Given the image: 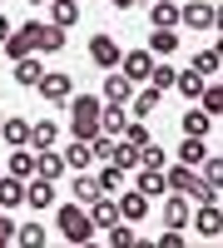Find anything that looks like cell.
<instances>
[{"instance_id": "cell-1", "label": "cell", "mask_w": 223, "mask_h": 248, "mask_svg": "<svg viewBox=\"0 0 223 248\" xmlns=\"http://www.w3.org/2000/svg\"><path fill=\"white\" fill-rule=\"evenodd\" d=\"M55 229H59V238H65V243H89V238L99 233L85 203H59V209H55Z\"/></svg>"}, {"instance_id": "cell-2", "label": "cell", "mask_w": 223, "mask_h": 248, "mask_svg": "<svg viewBox=\"0 0 223 248\" xmlns=\"http://www.w3.org/2000/svg\"><path fill=\"white\" fill-rule=\"evenodd\" d=\"M65 105H70V134H74V139H94V134H99V105H104V99L70 90Z\"/></svg>"}, {"instance_id": "cell-3", "label": "cell", "mask_w": 223, "mask_h": 248, "mask_svg": "<svg viewBox=\"0 0 223 248\" xmlns=\"http://www.w3.org/2000/svg\"><path fill=\"white\" fill-rule=\"evenodd\" d=\"M178 25H189V30H218V5H213V0H178Z\"/></svg>"}, {"instance_id": "cell-4", "label": "cell", "mask_w": 223, "mask_h": 248, "mask_svg": "<svg viewBox=\"0 0 223 248\" xmlns=\"http://www.w3.org/2000/svg\"><path fill=\"white\" fill-rule=\"evenodd\" d=\"M35 90H40V99H45V105H65L70 90H74V79H70L65 70H45V75L35 79Z\"/></svg>"}, {"instance_id": "cell-5", "label": "cell", "mask_w": 223, "mask_h": 248, "mask_svg": "<svg viewBox=\"0 0 223 248\" xmlns=\"http://www.w3.org/2000/svg\"><path fill=\"white\" fill-rule=\"evenodd\" d=\"M119 55H124V45H119L109 30H99V35L89 40V65H94V70H114Z\"/></svg>"}, {"instance_id": "cell-6", "label": "cell", "mask_w": 223, "mask_h": 248, "mask_svg": "<svg viewBox=\"0 0 223 248\" xmlns=\"http://www.w3.org/2000/svg\"><path fill=\"white\" fill-rule=\"evenodd\" d=\"M30 30H35V55H59L65 40H70L59 25H50V20H30Z\"/></svg>"}, {"instance_id": "cell-7", "label": "cell", "mask_w": 223, "mask_h": 248, "mask_svg": "<svg viewBox=\"0 0 223 248\" xmlns=\"http://www.w3.org/2000/svg\"><path fill=\"white\" fill-rule=\"evenodd\" d=\"M114 70L124 75V79H134V85H144V79H149V70H154V55H149V50H124Z\"/></svg>"}, {"instance_id": "cell-8", "label": "cell", "mask_w": 223, "mask_h": 248, "mask_svg": "<svg viewBox=\"0 0 223 248\" xmlns=\"http://www.w3.org/2000/svg\"><path fill=\"white\" fill-rule=\"evenodd\" d=\"M114 209H119L124 223H144V218H149V199L139 194V189H119V194H114Z\"/></svg>"}, {"instance_id": "cell-9", "label": "cell", "mask_w": 223, "mask_h": 248, "mask_svg": "<svg viewBox=\"0 0 223 248\" xmlns=\"http://www.w3.org/2000/svg\"><path fill=\"white\" fill-rule=\"evenodd\" d=\"M189 223L198 229V238H208V243H213V238L223 233V214H218V199H213V203H198V209L189 214Z\"/></svg>"}, {"instance_id": "cell-10", "label": "cell", "mask_w": 223, "mask_h": 248, "mask_svg": "<svg viewBox=\"0 0 223 248\" xmlns=\"http://www.w3.org/2000/svg\"><path fill=\"white\" fill-rule=\"evenodd\" d=\"M45 75V65H40V55L30 50V55H20V60H10V79L20 90H35V79Z\"/></svg>"}, {"instance_id": "cell-11", "label": "cell", "mask_w": 223, "mask_h": 248, "mask_svg": "<svg viewBox=\"0 0 223 248\" xmlns=\"http://www.w3.org/2000/svg\"><path fill=\"white\" fill-rule=\"evenodd\" d=\"M189 214H193V203L184 199V194H164V214H159V218H164V229H189Z\"/></svg>"}, {"instance_id": "cell-12", "label": "cell", "mask_w": 223, "mask_h": 248, "mask_svg": "<svg viewBox=\"0 0 223 248\" xmlns=\"http://www.w3.org/2000/svg\"><path fill=\"white\" fill-rule=\"evenodd\" d=\"M25 203H30L35 214L55 209V184H50V179H40V174H30V179H25Z\"/></svg>"}, {"instance_id": "cell-13", "label": "cell", "mask_w": 223, "mask_h": 248, "mask_svg": "<svg viewBox=\"0 0 223 248\" xmlns=\"http://www.w3.org/2000/svg\"><path fill=\"white\" fill-rule=\"evenodd\" d=\"M35 50V30H30V20H25V25H15L5 40H0V55H5V60H20V55H30Z\"/></svg>"}, {"instance_id": "cell-14", "label": "cell", "mask_w": 223, "mask_h": 248, "mask_svg": "<svg viewBox=\"0 0 223 248\" xmlns=\"http://www.w3.org/2000/svg\"><path fill=\"white\" fill-rule=\"evenodd\" d=\"M159 105H164V90H154V85H144V90H139V85H134V94H129V105H124V109H129L134 119H149Z\"/></svg>"}, {"instance_id": "cell-15", "label": "cell", "mask_w": 223, "mask_h": 248, "mask_svg": "<svg viewBox=\"0 0 223 248\" xmlns=\"http://www.w3.org/2000/svg\"><path fill=\"white\" fill-rule=\"evenodd\" d=\"M129 94H134V79H124L119 70H104V90H99V99H104V105H129Z\"/></svg>"}, {"instance_id": "cell-16", "label": "cell", "mask_w": 223, "mask_h": 248, "mask_svg": "<svg viewBox=\"0 0 223 248\" xmlns=\"http://www.w3.org/2000/svg\"><path fill=\"white\" fill-rule=\"evenodd\" d=\"M134 189L144 194V199H164V194H169L164 169H144V164H139V169H134Z\"/></svg>"}, {"instance_id": "cell-17", "label": "cell", "mask_w": 223, "mask_h": 248, "mask_svg": "<svg viewBox=\"0 0 223 248\" xmlns=\"http://www.w3.org/2000/svg\"><path fill=\"white\" fill-rule=\"evenodd\" d=\"M154 30H178V0H144Z\"/></svg>"}, {"instance_id": "cell-18", "label": "cell", "mask_w": 223, "mask_h": 248, "mask_svg": "<svg viewBox=\"0 0 223 248\" xmlns=\"http://www.w3.org/2000/svg\"><path fill=\"white\" fill-rule=\"evenodd\" d=\"M154 60H174L178 55V30H154L149 25V45H144Z\"/></svg>"}, {"instance_id": "cell-19", "label": "cell", "mask_w": 223, "mask_h": 248, "mask_svg": "<svg viewBox=\"0 0 223 248\" xmlns=\"http://www.w3.org/2000/svg\"><path fill=\"white\" fill-rule=\"evenodd\" d=\"M59 159H65V169H89V164H94V154H89V139H74L70 134V144H65V149H59Z\"/></svg>"}, {"instance_id": "cell-20", "label": "cell", "mask_w": 223, "mask_h": 248, "mask_svg": "<svg viewBox=\"0 0 223 248\" xmlns=\"http://www.w3.org/2000/svg\"><path fill=\"white\" fill-rule=\"evenodd\" d=\"M178 129H184V134H198V139H208V134H213V114H204L198 105H189L184 114H178Z\"/></svg>"}, {"instance_id": "cell-21", "label": "cell", "mask_w": 223, "mask_h": 248, "mask_svg": "<svg viewBox=\"0 0 223 248\" xmlns=\"http://www.w3.org/2000/svg\"><path fill=\"white\" fill-rule=\"evenodd\" d=\"M35 174L50 179V184H59V174H65V159H59L55 144H50V149H35Z\"/></svg>"}, {"instance_id": "cell-22", "label": "cell", "mask_w": 223, "mask_h": 248, "mask_svg": "<svg viewBox=\"0 0 223 248\" xmlns=\"http://www.w3.org/2000/svg\"><path fill=\"white\" fill-rule=\"evenodd\" d=\"M208 149H213L208 139H198V134H184V144H178V164H189V169H198Z\"/></svg>"}, {"instance_id": "cell-23", "label": "cell", "mask_w": 223, "mask_h": 248, "mask_svg": "<svg viewBox=\"0 0 223 248\" xmlns=\"http://www.w3.org/2000/svg\"><path fill=\"white\" fill-rule=\"evenodd\" d=\"M20 203H25V179L0 174V209H20Z\"/></svg>"}, {"instance_id": "cell-24", "label": "cell", "mask_w": 223, "mask_h": 248, "mask_svg": "<svg viewBox=\"0 0 223 248\" xmlns=\"http://www.w3.org/2000/svg\"><path fill=\"white\" fill-rule=\"evenodd\" d=\"M50 25H59V30L79 25V0H50Z\"/></svg>"}, {"instance_id": "cell-25", "label": "cell", "mask_w": 223, "mask_h": 248, "mask_svg": "<svg viewBox=\"0 0 223 248\" xmlns=\"http://www.w3.org/2000/svg\"><path fill=\"white\" fill-rule=\"evenodd\" d=\"M0 139L10 144V149H20V144H30V119H0Z\"/></svg>"}, {"instance_id": "cell-26", "label": "cell", "mask_w": 223, "mask_h": 248, "mask_svg": "<svg viewBox=\"0 0 223 248\" xmlns=\"http://www.w3.org/2000/svg\"><path fill=\"white\" fill-rule=\"evenodd\" d=\"M204 85H208V79L198 75V70H174V90L184 94L189 105H193V99H198V90H204Z\"/></svg>"}, {"instance_id": "cell-27", "label": "cell", "mask_w": 223, "mask_h": 248, "mask_svg": "<svg viewBox=\"0 0 223 248\" xmlns=\"http://www.w3.org/2000/svg\"><path fill=\"white\" fill-rule=\"evenodd\" d=\"M5 174H15V179H30V174H35V149H30V144L10 149V164H5Z\"/></svg>"}, {"instance_id": "cell-28", "label": "cell", "mask_w": 223, "mask_h": 248, "mask_svg": "<svg viewBox=\"0 0 223 248\" xmlns=\"http://www.w3.org/2000/svg\"><path fill=\"white\" fill-rule=\"evenodd\" d=\"M55 139H59V124L55 119H35L30 124V149H50Z\"/></svg>"}, {"instance_id": "cell-29", "label": "cell", "mask_w": 223, "mask_h": 248, "mask_svg": "<svg viewBox=\"0 0 223 248\" xmlns=\"http://www.w3.org/2000/svg\"><path fill=\"white\" fill-rule=\"evenodd\" d=\"M85 209H89V218H94V229H109V223L119 218V209H114V199H109V194H99L94 203H85Z\"/></svg>"}, {"instance_id": "cell-30", "label": "cell", "mask_w": 223, "mask_h": 248, "mask_svg": "<svg viewBox=\"0 0 223 248\" xmlns=\"http://www.w3.org/2000/svg\"><path fill=\"white\" fill-rule=\"evenodd\" d=\"M109 164H114V169H124V174H134V169H139V149H134V144H124V139H114Z\"/></svg>"}, {"instance_id": "cell-31", "label": "cell", "mask_w": 223, "mask_h": 248, "mask_svg": "<svg viewBox=\"0 0 223 248\" xmlns=\"http://www.w3.org/2000/svg\"><path fill=\"white\" fill-rule=\"evenodd\" d=\"M104 238H109V248H129V243H139V233H134V223H124V218H114L109 229H104Z\"/></svg>"}, {"instance_id": "cell-32", "label": "cell", "mask_w": 223, "mask_h": 248, "mask_svg": "<svg viewBox=\"0 0 223 248\" xmlns=\"http://www.w3.org/2000/svg\"><path fill=\"white\" fill-rule=\"evenodd\" d=\"M94 184H99V194H119V189H124V169H114V164H104V169H99L94 174Z\"/></svg>"}, {"instance_id": "cell-33", "label": "cell", "mask_w": 223, "mask_h": 248, "mask_svg": "<svg viewBox=\"0 0 223 248\" xmlns=\"http://www.w3.org/2000/svg\"><path fill=\"white\" fill-rule=\"evenodd\" d=\"M45 238H50V233L40 229V223H15V243H20V248H45Z\"/></svg>"}, {"instance_id": "cell-34", "label": "cell", "mask_w": 223, "mask_h": 248, "mask_svg": "<svg viewBox=\"0 0 223 248\" xmlns=\"http://www.w3.org/2000/svg\"><path fill=\"white\" fill-rule=\"evenodd\" d=\"M74 199H79V203H94V199H99V184H94L89 169H79V174H74Z\"/></svg>"}, {"instance_id": "cell-35", "label": "cell", "mask_w": 223, "mask_h": 248, "mask_svg": "<svg viewBox=\"0 0 223 248\" xmlns=\"http://www.w3.org/2000/svg\"><path fill=\"white\" fill-rule=\"evenodd\" d=\"M144 85H154V90H174V65H169V60H154V70H149Z\"/></svg>"}, {"instance_id": "cell-36", "label": "cell", "mask_w": 223, "mask_h": 248, "mask_svg": "<svg viewBox=\"0 0 223 248\" xmlns=\"http://www.w3.org/2000/svg\"><path fill=\"white\" fill-rule=\"evenodd\" d=\"M119 139H124V144H134V149H144V144H149L154 134H149V124H144V119H129V124H124V134H119Z\"/></svg>"}, {"instance_id": "cell-37", "label": "cell", "mask_w": 223, "mask_h": 248, "mask_svg": "<svg viewBox=\"0 0 223 248\" xmlns=\"http://www.w3.org/2000/svg\"><path fill=\"white\" fill-rule=\"evenodd\" d=\"M198 169H204V174H198L204 184H213V189H223V164H218V154H213V149L204 154V164H198Z\"/></svg>"}, {"instance_id": "cell-38", "label": "cell", "mask_w": 223, "mask_h": 248, "mask_svg": "<svg viewBox=\"0 0 223 248\" xmlns=\"http://www.w3.org/2000/svg\"><path fill=\"white\" fill-rule=\"evenodd\" d=\"M189 70H198V75H204V79H213V75H218V50H198Z\"/></svg>"}, {"instance_id": "cell-39", "label": "cell", "mask_w": 223, "mask_h": 248, "mask_svg": "<svg viewBox=\"0 0 223 248\" xmlns=\"http://www.w3.org/2000/svg\"><path fill=\"white\" fill-rule=\"evenodd\" d=\"M139 164H144V169H164V164H169V154H164V149H159V144L149 139L144 149H139Z\"/></svg>"}, {"instance_id": "cell-40", "label": "cell", "mask_w": 223, "mask_h": 248, "mask_svg": "<svg viewBox=\"0 0 223 248\" xmlns=\"http://www.w3.org/2000/svg\"><path fill=\"white\" fill-rule=\"evenodd\" d=\"M159 248H184V229H164L159 233Z\"/></svg>"}, {"instance_id": "cell-41", "label": "cell", "mask_w": 223, "mask_h": 248, "mask_svg": "<svg viewBox=\"0 0 223 248\" xmlns=\"http://www.w3.org/2000/svg\"><path fill=\"white\" fill-rule=\"evenodd\" d=\"M5 243H15V218L0 214V248H5Z\"/></svg>"}, {"instance_id": "cell-42", "label": "cell", "mask_w": 223, "mask_h": 248, "mask_svg": "<svg viewBox=\"0 0 223 248\" xmlns=\"http://www.w3.org/2000/svg\"><path fill=\"white\" fill-rule=\"evenodd\" d=\"M114 10H134V5H144V0H109Z\"/></svg>"}, {"instance_id": "cell-43", "label": "cell", "mask_w": 223, "mask_h": 248, "mask_svg": "<svg viewBox=\"0 0 223 248\" xmlns=\"http://www.w3.org/2000/svg\"><path fill=\"white\" fill-rule=\"evenodd\" d=\"M10 30H15V25H10V20H5V15H0V40H5V35H10Z\"/></svg>"}, {"instance_id": "cell-44", "label": "cell", "mask_w": 223, "mask_h": 248, "mask_svg": "<svg viewBox=\"0 0 223 248\" xmlns=\"http://www.w3.org/2000/svg\"><path fill=\"white\" fill-rule=\"evenodd\" d=\"M35 5H50V0H30V10H35Z\"/></svg>"}, {"instance_id": "cell-45", "label": "cell", "mask_w": 223, "mask_h": 248, "mask_svg": "<svg viewBox=\"0 0 223 248\" xmlns=\"http://www.w3.org/2000/svg\"><path fill=\"white\" fill-rule=\"evenodd\" d=\"M0 119H5V109H0Z\"/></svg>"}]
</instances>
